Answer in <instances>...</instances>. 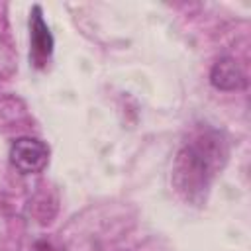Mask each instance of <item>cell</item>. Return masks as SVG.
I'll list each match as a JSON object with an SVG mask.
<instances>
[{"label": "cell", "mask_w": 251, "mask_h": 251, "mask_svg": "<svg viewBox=\"0 0 251 251\" xmlns=\"http://www.w3.org/2000/svg\"><path fill=\"white\" fill-rule=\"evenodd\" d=\"M227 159V145L220 131L204 129L196 133L176 153L173 165V186L190 204H202L208 188Z\"/></svg>", "instance_id": "cell-1"}, {"label": "cell", "mask_w": 251, "mask_h": 251, "mask_svg": "<svg viewBox=\"0 0 251 251\" xmlns=\"http://www.w3.org/2000/svg\"><path fill=\"white\" fill-rule=\"evenodd\" d=\"M210 82L218 90H241L247 86V76L231 57H222L212 65L210 71Z\"/></svg>", "instance_id": "cell-4"}, {"label": "cell", "mask_w": 251, "mask_h": 251, "mask_svg": "<svg viewBox=\"0 0 251 251\" xmlns=\"http://www.w3.org/2000/svg\"><path fill=\"white\" fill-rule=\"evenodd\" d=\"M29 45H31V59L37 67H41L53 53V35L49 25L43 20L41 6H33L29 12Z\"/></svg>", "instance_id": "cell-3"}, {"label": "cell", "mask_w": 251, "mask_h": 251, "mask_svg": "<svg viewBox=\"0 0 251 251\" xmlns=\"http://www.w3.org/2000/svg\"><path fill=\"white\" fill-rule=\"evenodd\" d=\"M10 161L22 175H35L47 167L49 149L35 137H18L10 147Z\"/></svg>", "instance_id": "cell-2"}]
</instances>
